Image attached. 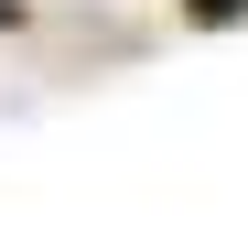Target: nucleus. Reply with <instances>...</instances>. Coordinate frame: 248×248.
<instances>
[{"label": "nucleus", "instance_id": "obj_1", "mask_svg": "<svg viewBox=\"0 0 248 248\" xmlns=\"http://www.w3.org/2000/svg\"><path fill=\"white\" fill-rule=\"evenodd\" d=\"M184 11H194L205 32H216V22H248V0H184Z\"/></svg>", "mask_w": 248, "mask_h": 248}, {"label": "nucleus", "instance_id": "obj_2", "mask_svg": "<svg viewBox=\"0 0 248 248\" xmlns=\"http://www.w3.org/2000/svg\"><path fill=\"white\" fill-rule=\"evenodd\" d=\"M0 32H22V0H0Z\"/></svg>", "mask_w": 248, "mask_h": 248}]
</instances>
